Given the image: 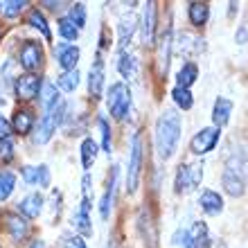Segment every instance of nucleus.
<instances>
[{
    "label": "nucleus",
    "mask_w": 248,
    "mask_h": 248,
    "mask_svg": "<svg viewBox=\"0 0 248 248\" xmlns=\"http://www.w3.org/2000/svg\"><path fill=\"white\" fill-rule=\"evenodd\" d=\"M57 86L63 93H72L79 86V70H65L57 77Z\"/></svg>",
    "instance_id": "28"
},
{
    "label": "nucleus",
    "mask_w": 248,
    "mask_h": 248,
    "mask_svg": "<svg viewBox=\"0 0 248 248\" xmlns=\"http://www.w3.org/2000/svg\"><path fill=\"white\" fill-rule=\"evenodd\" d=\"M106 104H108V111L115 120H124L131 111V91L129 86L118 81L108 88V97H106Z\"/></svg>",
    "instance_id": "2"
},
{
    "label": "nucleus",
    "mask_w": 248,
    "mask_h": 248,
    "mask_svg": "<svg viewBox=\"0 0 248 248\" xmlns=\"http://www.w3.org/2000/svg\"><path fill=\"white\" fill-rule=\"evenodd\" d=\"M196 77H199V68H196V63H185L176 75L181 88H189V86L196 81Z\"/></svg>",
    "instance_id": "27"
},
{
    "label": "nucleus",
    "mask_w": 248,
    "mask_h": 248,
    "mask_svg": "<svg viewBox=\"0 0 248 248\" xmlns=\"http://www.w3.org/2000/svg\"><path fill=\"white\" fill-rule=\"evenodd\" d=\"M118 70L124 79H133L136 77V57L126 50L120 52V61H118Z\"/></svg>",
    "instance_id": "25"
},
{
    "label": "nucleus",
    "mask_w": 248,
    "mask_h": 248,
    "mask_svg": "<svg viewBox=\"0 0 248 248\" xmlns=\"http://www.w3.org/2000/svg\"><path fill=\"white\" fill-rule=\"evenodd\" d=\"M183 39L187 41V43H183V41H181L183 46L178 47V52L185 54V57H189V54H199V52H203V50H205V46H203L205 41H203V39H194V36H189V34H183Z\"/></svg>",
    "instance_id": "32"
},
{
    "label": "nucleus",
    "mask_w": 248,
    "mask_h": 248,
    "mask_svg": "<svg viewBox=\"0 0 248 248\" xmlns=\"http://www.w3.org/2000/svg\"><path fill=\"white\" fill-rule=\"evenodd\" d=\"M187 14H189V23L194 27H201V25H205L210 18V5L208 2H192Z\"/></svg>",
    "instance_id": "22"
},
{
    "label": "nucleus",
    "mask_w": 248,
    "mask_h": 248,
    "mask_svg": "<svg viewBox=\"0 0 248 248\" xmlns=\"http://www.w3.org/2000/svg\"><path fill=\"white\" fill-rule=\"evenodd\" d=\"M142 136L136 133L131 140V158H129V170H126V192L133 194L138 189L140 181V167H142Z\"/></svg>",
    "instance_id": "3"
},
{
    "label": "nucleus",
    "mask_w": 248,
    "mask_h": 248,
    "mask_svg": "<svg viewBox=\"0 0 248 248\" xmlns=\"http://www.w3.org/2000/svg\"><path fill=\"white\" fill-rule=\"evenodd\" d=\"M54 54H57V63L65 70H77V61L81 57L77 46H70V43H59L54 47Z\"/></svg>",
    "instance_id": "8"
},
{
    "label": "nucleus",
    "mask_w": 248,
    "mask_h": 248,
    "mask_svg": "<svg viewBox=\"0 0 248 248\" xmlns=\"http://www.w3.org/2000/svg\"><path fill=\"white\" fill-rule=\"evenodd\" d=\"M30 248H46V242H43V239H36V242L30 244Z\"/></svg>",
    "instance_id": "43"
},
{
    "label": "nucleus",
    "mask_w": 248,
    "mask_h": 248,
    "mask_svg": "<svg viewBox=\"0 0 248 248\" xmlns=\"http://www.w3.org/2000/svg\"><path fill=\"white\" fill-rule=\"evenodd\" d=\"M43 106H46V113L47 111H54L57 106L61 104L59 102V93H57V86L54 84H46L43 86Z\"/></svg>",
    "instance_id": "33"
},
{
    "label": "nucleus",
    "mask_w": 248,
    "mask_h": 248,
    "mask_svg": "<svg viewBox=\"0 0 248 248\" xmlns=\"http://www.w3.org/2000/svg\"><path fill=\"white\" fill-rule=\"evenodd\" d=\"M189 189H194V183H192V170H189V165H181L176 171V192L183 194V192H189Z\"/></svg>",
    "instance_id": "26"
},
{
    "label": "nucleus",
    "mask_w": 248,
    "mask_h": 248,
    "mask_svg": "<svg viewBox=\"0 0 248 248\" xmlns=\"http://www.w3.org/2000/svg\"><path fill=\"white\" fill-rule=\"evenodd\" d=\"M221 185L226 187V192H228L230 196H244V192H246V183H244V178L239 176L237 171H232V170L223 171Z\"/></svg>",
    "instance_id": "17"
},
{
    "label": "nucleus",
    "mask_w": 248,
    "mask_h": 248,
    "mask_svg": "<svg viewBox=\"0 0 248 248\" xmlns=\"http://www.w3.org/2000/svg\"><path fill=\"white\" fill-rule=\"evenodd\" d=\"M0 219H2L5 230L9 232V237H12L16 244L23 242V239L27 237V232H30V223H27V219L23 215H18V212H5Z\"/></svg>",
    "instance_id": "7"
},
{
    "label": "nucleus",
    "mask_w": 248,
    "mask_h": 248,
    "mask_svg": "<svg viewBox=\"0 0 248 248\" xmlns=\"http://www.w3.org/2000/svg\"><path fill=\"white\" fill-rule=\"evenodd\" d=\"M171 97H174V102H176L183 111H187V108H192V104H194V99H192V93H189V88H181V86H176L174 91H171Z\"/></svg>",
    "instance_id": "35"
},
{
    "label": "nucleus",
    "mask_w": 248,
    "mask_h": 248,
    "mask_svg": "<svg viewBox=\"0 0 248 248\" xmlns=\"http://www.w3.org/2000/svg\"><path fill=\"white\" fill-rule=\"evenodd\" d=\"M59 246L61 248H86L84 237L75 235V232H63L59 239Z\"/></svg>",
    "instance_id": "37"
},
{
    "label": "nucleus",
    "mask_w": 248,
    "mask_h": 248,
    "mask_svg": "<svg viewBox=\"0 0 248 248\" xmlns=\"http://www.w3.org/2000/svg\"><path fill=\"white\" fill-rule=\"evenodd\" d=\"M14 187H16V174L12 171H0V203H5L12 196Z\"/></svg>",
    "instance_id": "29"
},
{
    "label": "nucleus",
    "mask_w": 248,
    "mask_h": 248,
    "mask_svg": "<svg viewBox=\"0 0 248 248\" xmlns=\"http://www.w3.org/2000/svg\"><path fill=\"white\" fill-rule=\"evenodd\" d=\"M160 61H163V72L167 75V68H170V59H171V30L167 27L160 36Z\"/></svg>",
    "instance_id": "31"
},
{
    "label": "nucleus",
    "mask_w": 248,
    "mask_h": 248,
    "mask_svg": "<svg viewBox=\"0 0 248 248\" xmlns=\"http://www.w3.org/2000/svg\"><path fill=\"white\" fill-rule=\"evenodd\" d=\"M178 140H181V115H176V111L167 108L156 122L158 158L160 160H170L178 147Z\"/></svg>",
    "instance_id": "1"
},
{
    "label": "nucleus",
    "mask_w": 248,
    "mask_h": 248,
    "mask_svg": "<svg viewBox=\"0 0 248 248\" xmlns=\"http://www.w3.org/2000/svg\"><path fill=\"white\" fill-rule=\"evenodd\" d=\"M91 174H84L81 178V192H84V201H91L93 199V187H91Z\"/></svg>",
    "instance_id": "40"
},
{
    "label": "nucleus",
    "mask_w": 248,
    "mask_h": 248,
    "mask_svg": "<svg viewBox=\"0 0 248 248\" xmlns=\"http://www.w3.org/2000/svg\"><path fill=\"white\" fill-rule=\"evenodd\" d=\"M30 25H32L34 30H39V32L43 34L47 41L52 39V32H50V27H47L46 16H43V14H41V9H36V7L30 12Z\"/></svg>",
    "instance_id": "30"
},
{
    "label": "nucleus",
    "mask_w": 248,
    "mask_h": 248,
    "mask_svg": "<svg viewBox=\"0 0 248 248\" xmlns=\"http://www.w3.org/2000/svg\"><path fill=\"white\" fill-rule=\"evenodd\" d=\"M154 39H156V2H147L142 16V43L149 47L154 46Z\"/></svg>",
    "instance_id": "12"
},
{
    "label": "nucleus",
    "mask_w": 248,
    "mask_h": 248,
    "mask_svg": "<svg viewBox=\"0 0 248 248\" xmlns=\"http://www.w3.org/2000/svg\"><path fill=\"white\" fill-rule=\"evenodd\" d=\"M57 30H59V34H61V39H63V41H77V36H79V30L72 25V20L68 18V16L59 18Z\"/></svg>",
    "instance_id": "34"
},
{
    "label": "nucleus",
    "mask_w": 248,
    "mask_h": 248,
    "mask_svg": "<svg viewBox=\"0 0 248 248\" xmlns=\"http://www.w3.org/2000/svg\"><path fill=\"white\" fill-rule=\"evenodd\" d=\"M12 126H14V131H16L18 136H27V133H32V129H34L32 111H27V108H18V111L14 113V118H12Z\"/></svg>",
    "instance_id": "18"
},
{
    "label": "nucleus",
    "mask_w": 248,
    "mask_h": 248,
    "mask_svg": "<svg viewBox=\"0 0 248 248\" xmlns=\"http://www.w3.org/2000/svg\"><path fill=\"white\" fill-rule=\"evenodd\" d=\"M9 133H12V124H9V120H5L0 115V140L9 138Z\"/></svg>",
    "instance_id": "41"
},
{
    "label": "nucleus",
    "mask_w": 248,
    "mask_h": 248,
    "mask_svg": "<svg viewBox=\"0 0 248 248\" xmlns=\"http://www.w3.org/2000/svg\"><path fill=\"white\" fill-rule=\"evenodd\" d=\"M0 104H2V97H0Z\"/></svg>",
    "instance_id": "44"
},
{
    "label": "nucleus",
    "mask_w": 248,
    "mask_h": 248,
    "mask_svg": "<svg viewBox=\"0 0 248 248\" xmlns=\"http://www.w3.org/2000/svg\"><path fill=\"white\" fill-rule=\"evenodd\" d=\"M104 61H102V54L97 52L95 57V63L91 68V79H88V91H91L93 99H99L102 97V91H104Z\"/></svg>",
    "instance_id": "10"
},
{
    "label": "nucleus",
    "mask_w": 248,
    "mask_h": 248,
    "mask_svg": "<svg viewBox=\"0 0 248 248\" xmlns=\"http://www.w3.org/2000/svg\"><path fill=\"white\" fill-rule=\"evenodd\" d=\"M199 205H201V210L205 212V215L215 217V215H219V212L223 210V199L219 196V192H215V189H205V192L201 194Z\"/></svg>",
    "instance_id": "16"
},
{
    "label": "nucleus",
    "mask_w": 248,
    "mask_h": 248,
    "mask_svg": "<svg viewBox=\"0 0 248 248\" xmlns=\"http://www.w3.org/2000/svg\"><path fill=\"white\" fill-rule=\"evenodd\" d=\"M97 124H99V129H102V147H104L106 154H111V126H108V122L104 118H99Z\"/></svg>",
    "instance_id": "38"
},
{
    "label": "nucleus",
    "mask_w": 248,
    "mask_h": 248,
    "mask_svg": "<svg viewBox=\"0 0 248 248\" xmlns=\"http://www.w3.org/2000/svg\"><path fill=\"white\" fill-rule=\"evenodd\" d=\"M246 36H248V34H246V30H244V27H242V30L237 32V43H246Z\"/></svg>",
    "instance_id": "42"
},
{
    "label": "nucleus",
    "mask_w": 248,
    "mask_h": 248,
    "mask_svg": "<svg viewBox=\"0 0 248 248\" xmlns=\"http://www.w3.org/2000/svg\"><path fill=\"white\" fill-rule=\"evenodd\" d=\"M18 61L23 65V70L30 72V75H34V70H39L41 63H43V47H41L39 41H25L20 46Z\"/></svg>",
    "instance_id": "4"
},
{
    "label": "nucleus",
    "mask_w": 248,
    "mask_h": 248,
    "mask_svg": "<svg viewBox=\"0 0 248 248\" xmlns=\"http://www.w3.org/2000/svg\"><path fill=\"white\" fill-rule=\"evenodd\" d=\"M230 113H232V102L226 97H219L215 102V108H212V122H215L217 129L226 126L230 120Z\"/></svg>",
    "instance_id": "19"
},
{
    "label": "nucleus",
    "mask_w": 248,
    "mask_h": 248,
    "mask_svg": "<svg viewBox=\"0 0 248 248\" xmlns=\"http://www.w3.org/2000/svg\"><path fill=\"white\" fill-rule=\"evenodd\" d=\"M30 5L27 0H0V16L5 18H16L20 16V12Z\"/></svg>",
    "instance_id": "24"
},
{
    "label": "nucleus",
    "mask_w": 248,
    "mask_h": 248,
    "mask_svg": "<svg viewBox=\"0 0 248 248\" xmlns=\"http://www.w3.org/2000/svg\"><path fill=\"white\" fill-rule=\"evenodd\" d=\"M0 248H2V246H0Z\"/></svg>",
    "instance_id": "45"
},
{
    "label": "nucleus",
    "mask_w": 248,
    "mask_h": 248,
    "mask_svg": "<svg viewBox=\"0 0 248 248\" xmlns=\"http://www.w3.org/2000/svg\"><path fill=\"white\" fill-rule=\"evenodd\" d=\"M88 212H91V201H84V199H81L79 210L72 215V226H75L84 237L93 235V226H91V217H88Z\"/></svg>",
    "instance_id": "14"
},
{
    "label": "nucleus",
    "mask_w": 248,
    "mask_h": 248,
    "mask_svg": "<svg viewBox=\"0 0 248 248\" xmlns=\"http://www.w3.org/2000/svg\"><path fill=\"white\" fill-rule=\"evenodd\" d=\"M43 194L41 192H32V194H27L23 201L18 203V215H23L25 219H36L41 215V210H43Z\"/></svg>",
    "instance_id": "13"
},
{
    "label": "nucleus",
    "mask_w": 248,
    "mask_h": 248,
    "mask_svg": "<svg viewBox=\"0 0 248 248\" xmlns=\"http://www.w3.org/2000/svg\"><path fill=\"white\" fill-rule=\"evenodd\" d=\"M57 111V108H54ZM54 111H47L43 118L39 120V126H36V133H34V142L36 144H46L50 142V138L54 136V131H57V118H54Z\"/></svg>",
    "instance_id": "11"
},
{
    "label": "nucleus",
    "mask_w": 248,
    "mask_h": 248,
    "mask_svg": "<svg viewBox=\"0 0 248 248\" xmlns=\"http://www.w3.org/2000/svg\"><path fill=\"white\" fill-rule=\"evenodd\" d=\"M14 158V142L9 138L0 140V163H9Z\"/></svg>",
    "instance_id": "39"
},
{
    "label": "nucleus",
    "mask_w": 248,
    "mask_h": 248,
    "mask_svg": "<svg viewBox=\"0 0 248 248\" xmlns=\"http://www.w3.org/2000/svg\"><path fill=\"white\" fill-rule=\"evenodd\" d=\"M68 18H70L72 25H75L79 32H81V27L86 25V5H84V2H75V5L70 7V14H68Z\"/></svg>",
    "instance_id": "36"
},
{
    "label": "nucleus",
    "mask_w": 248,
    "mask_h": 248,
    "mask_svg": "<svg viewBox=\"0 0 248 248\" xmlns=\"http://www.w3.org/2000/svg\"><path fill=\"white\" fill-rule=\"evenodd\" d=\"M115 181H118V167L111 170V176H108V183H106L104 196H102V205H99V212H102V219H108L113 208V194H115Z\"/></svg>",
    "instance_id": "20"
},
{
    "label": "nucleus",
    "mask_w": 248,
    "mask_h": 248,
    "mask_svg": "<svg viewBox=\"0 0 248 248\" xmlns=\"http://www.w3.org/2000/svg\"><path fill=\"white\" fill-rule=\"evenodd\" d=\"M41 88H43V81H41L36 75H30V72L18 75L16 81H14V93H16V97L23 99V102H30V99L39 97Z\"/></svg>",
    "instance_id": "5"
},
{
    "label": "nucleus",
    "mask_w": 248,
    "mask_h": 248,
    "mask_svg": "<svg viewBox=\"0 0 248 248\" xmlns=\"http://www.w3.org/2000/svg\"><path fill=\"white\" fill-rule=\"evenodd\" d=\"M187 235H189L192 248H210V232H208V226L203 221H196Z\"/></svg>",
    "instance_id": "21"
},
{
    "label": "nucleus",
    "mask_w": 248,
    "mask_h": 248,
    "mask_svg": "<svg viewBox=\"0 0 248 248\" xmlns=\"http://www.w3.org/2000/svg\"><path fill=\"white\" fill-rule=\"evenodd\" d=\"M95 158H97V142L93 138H84V142H81V167H84L86 174L93 167Z\"/></svg>",
    "instance_id": "23"
},
{
    "label": "nucleus",
    "mask_w": 248,
    "mask_h": 248,
    "mask_svg": "<svg viewBox=\"0 0 248 248\" xmlns=\"http://www.w3.org/2000/svg\"><path fill=\"white\" fill-rule=\"evenodd\" d=\"M136 30H138V18L133 16V14H126V16H122V18H120L118 34H120V47H122V50H126V46L131 43V39H133Z\"/></svg>",
    "instance_id": "15"
},
{
    "label": "nucleus",
    "mask_w": 248,
    "mask_h": 248,
    "mask_svg": "<svg viewBox=\"0 0 248 248\" xmlns=\"http://www.w3.org/2000/svg\"><path fill=\"white\" fill-rule=\"evenodd\" d=\"M217 142H219V129H217V126H208V129H201L192 138L189 151L196 154V156H203V154H208V151L215 149Z\"/></svg>",
    "instance_id": "6"
},
{
    "label": "nucleus",
    "mask_w": 248,
    "mask_h": 248,
    "mask_svg": "<svg viewBox=\"0 0 248 248\" xmlns=\"http://www.w3.org/2000/svg\"><path fill=\"white\" fill-rule=\"evenodd\" d=\"M20 176L25 181L27 185H39V187H50V170H47L46 165H39V167H32V165H25L23 170H20Z\"/></svg>",
    "instance_id": "9"
}]
</instances>
